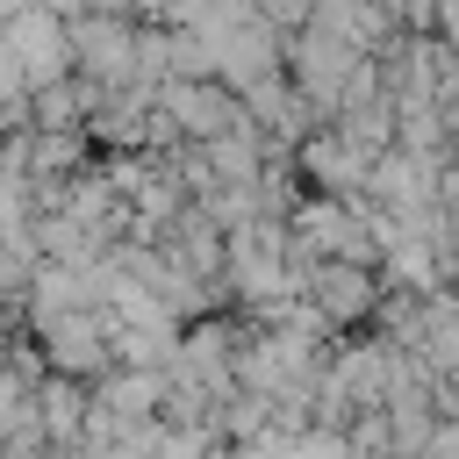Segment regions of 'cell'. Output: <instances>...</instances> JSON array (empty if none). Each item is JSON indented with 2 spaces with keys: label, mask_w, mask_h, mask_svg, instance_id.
Masks as SVG:
<instances>
[{
  "label": "cell",
  "mask_w": 459,
  "mask_h": 459,
  "mask_svg": "<svg viewBox=\"0 0 459 459\" xmlns=\"http://www.w3.org/2000/svg\"><path fill=\"white\" fill-rule=\"evenodd\" d=\"M366 65H373V50H359V43L330 36V29H294V36H287V79L316 100V115H323V122L344 108V93L359 86V72H366Z\"/></svg>",
  "instance_id": "obj_1"
},
{
  "label": "cell",
  "mask_w": 459,
  "mask_h": 459,
  "mask_svg": "<svg viewBox=\"0 0 459 459\" xmlns=\"http://www.w3.org/2000/svg\"><path fill=\"white\" fill-rule=\"evenodd\" d=\"M136 43H143L136 14H115V7L72 14V57H79V79L93 86H136Z\"/></svg>",
  "instance_id": "obj_2"
},
{
  "label": "cell",
  "mask_w": 459,
  "mask_h": 459,
  "mask_svg": "<svg viewBox=\"0 0 459 459\" xmlns=\"http://www.w3.org/2000/svg\"><path fill=\"white\" fill-rule=\"evenodd\" d=\"M208 57H215V79H222L230 93H251V86H265V79H280V72H287V29H280V22H265V14H251L244 29L215 36V43H208Z\"/></svg>",
  "instance_id": "obj_3"
},
{
  "label": "cell",
  "mask_w": 459,
  "mask_h": 459,
  "mask_svg": "<svg viewBox=\"0 0 459 459\" xmlns=\"http://www.w3.org/2000/svg\"><path fill=\"white\" fill-rule=\"evenodd\" d=\"M151 93H158V115H172L186 143H208L244 122V93H230L222 79H158Z\"/></svg>",
  "instance_id": "obj_4"
},
{
  "label": "cell",
  "mask_w": 459,
  "mask_h": 459,
  "mask_svg": "<svg viewBox=\"0 0 459 459\" xmlns=\"http://www.w3.org/2000/svg\"><path fill=\"white\" fill-rule=\"evenodd\" d=\"M0 36H7V50L22 57L29 93H36V86H57V79H72V72H79V57H72V22H65L57 7H29V14H22V22H7Z\"/></svg>",
  "instance_id": "obj_5"
},
{
  "label": "cell",
  "mask_w": 459,
  "mask_h": 459,
  "mask_svg": "<svg viewBox=\"0 0 459 459\" xmlns=\"http://www.w3.org/2000/svg\"><path fill=\"white\" fill-rule=\"evenodd\" d=\"M50 373L65 380H108L115 373V337H108V316L100 308H79V316H57L50 330H36Z\"/></svg>",
  "instance_id": "obj_6"
},
{
  "label": "cell",
  "mask_w": 459,
  "mask_h": 459,
  "mask_svg": "<svg viewBox=\"0 0 459 459\" xmlns=\"http://www.w3.org/2000/svg\"><path fill=\"white\" fill-rule=\"evenodd\" d=\"M294 158H301V172L316 179V194H337V201H359V194H366L373 151H359V143H351L337 122H323V129H316V136H308Z\"/></svg>",
  "instance_id": "obj_7"
},
{
  "label": "cell",
  "mask_w": 459,
  "mask_h": 459,
  "mask_svg": "<svg viewBox=\"0 0 459 459\" xmlns=\"http://www.w3.org/2000/svg\"><path fill=\"white\" fill-rule=\"evenodd\" d=\"M79 308H100V280H93V265H57V258H43L36 280H29L22 316H29L36 330H50L57 316H79Z\"/></svg>",
  "instance_id": "obj_8"
},
{
  "label": "cell",
  "mask_w": 459,
  "mask_h": 459,
  "mask_svg": "<svg viewBox=\"0 0 459 459\" xmlns=\"http://www.w3.org/2000/svg\"><path fill=\"white\" fill-rule=\"evenodd\" d=\"M301 294L323 308V323H359V316L380 301L373 273H366V265H351V258H316V265H308V280H301Z\"/></svg>",
  "instance_id": "obj_9"
},
{
  "label": "cell",
  "mask_w": 459,
  "mask_h": 459,
  "mask_svg": "<svg viewBox=\"0 0 459 459\" xmlns=\"http://www.w3.org/2000/svg\"><path fill=\"white\" fill-rule=\"evenodd\" d=\"M294 445H301V459H359L351 430H301Z\"/></svg>",
  "instance_id": "obj_10"
},
{
  "label": "cell",
  "mask_w": 459,
  "mask_h": 459,
  "mask_svg": "<svg viewBox=\"0 0 459 459\" xmlns=\"http://www.w3.org/2000/svg\"><path fill=\"white\" fill-rule=\"evenodd\" d=\"M445 273H459V208L445 215Z\"/></svg>",
  "instance_id": "obj_11"
},
{
  "label": "cell",
  "mask_w": 459,
  "mask_h": 459,
  "mask_svg": "<svg viewBox=\"0 0 459 459\" xmlns=\"http://www.w3.org/2000/svg\"><path fill=\"white\" fill-rule=\"evenodd\" d=\"M29 7H43V0H0V29H7V22H22Z\"/></svg>",
  "instance_id": "obj_12"
}]
</instances>
